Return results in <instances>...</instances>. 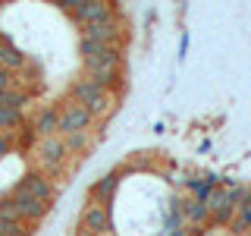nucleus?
Masks as SVG:
<instances>
[{"label": "nucleus", "instance_id": "1", "mask_svg": "<svg viewBox=\"0 0 251 236\" xmlns=\"http://www.w3.org/2000/svg\"><path fill=\"white\" fill-rule=\"evenodd\" d=\"M69 98H75L78 104L88 107L94 120H104V117H110V114H113V107H116V94H110V91H104V88H98V85H94L88 76L75 79L73 88H69Z\"/></svg>", "mask_w": 251, "mask_h": 236}, {"label": "nucleus", "instance_id": "2", "mask_svg": "<svg viewBox=\"0 0 251 236\" xmlns=\"http://www.w3.org/2000/svg\"><path fill=\"white\" fill-rule=\"evenodd\" d=\"M78 54H82L85 73H94V69H126V47L123 44L78 41Z\"/></svg>", "mask_w": 251, "mask_h": 236}, {"label": "nucleus", "instance_id": "3", "mask_svg": "<svg viewBox=\"0 0 251 236\" xmlns=\"http://www.w3.org/2000/svg\"><path fill=\"white\" fill-rule=\"evenodd\" d=\"M60 107V136L66 139V136H75V132H91V126L98 123L91 117V110L85 107V104H78L75 98H63V104Z\"/></svg>", "mask_w": 251, "mask_h": 236}, {"label": "nucleus", "instance_id": "4", "mask_svg": "<svg viewBox=\"0 0 251 236\" xmlns=\"http://www.w3.org/2000/svg\"><path fill=\"white\" fill-rule=\"evenodd\" d=\"M69 157H73V154H69L66 139H63V136L38 142V161H41V173H44V177H57V173H63V167H66Z\"/></svg>", "mask_w": 251, "mask_h": 236}, {"label": "nucleus", "instance_id": "5", "mask_svg": "<svg viewBox=\"0 0 251 236\" xmlns=\"http://www.w3.org/2000/svg\"><path fill=\"white\" fill-rule=\"evenodd\" d=\"M126 19L116 16V19L98 22V26H85L78 29V41H91V44H123L126 47Z\"/></svg>", "mask_w": 251, "mask_h": 236}, {"label": "nucleus", "instance_id": "6", "mask_svg": "<svg viewBox=\"0 0 251 236\" xmlns=\"http://www.w3.org/2000/svg\"><path fill=\"white\" fill-rule=\"evenodd\" d=\"M113 233V217L107 205H85L78 217V236H110Z\"/></svg>", "mask_w": 251, "mask_h": 236}, {"label": "nucleus", "instance_id": "7", "mask_svg": "<svg viewBox=\"0 0 251 236\" xmlns=\"http://www.w3.org/2000/svg\"><path fill=\"white\" fill-rule=\"evenodd\" d=\"M120 16V6L116 3H107V0H82L78 10L69 16L78 29L85 26H98V22H107V19H116Z\"/></svg>", "mask_w": 251, "mask_h": 236}, {"label": "nucleus", "instance_id": "8", "mask_svg": "<svg viewBox=\"0 0 251 236\" xmlns=\"http://www.w3.org/2000/svg\"><path fill=\"white\" fill-rule=\"evenodd\" d=\"M10 199H13L16 211H19V217L25 220V224H41V220H44L47 214H50V208H53V205L38 202L35 195L22 192V189H13V192H10Z\"/></svg>", "mask_w": 251, "mask_h": 236}, {"label": "nucleus", "instance_id": "9", "mask_svg": "<svg viewBox=\"0 0 251 236\" xmlns=\"http://www.w3.org/2000/svg\"><path fill=\"white\" fill-rule=\"evenodd\" d=\"M16 189H22V192L35 195V199H38V202H44V205H50V202H53V183H50V177H44L41 170H28L25 177L16 183Z\"/></svg>", "mask_w": 251, "mask_h": 236}, {"label": "nucleus", "instance_id": "10", "mask_svg": "<svg viewBox=\"0 0 251 236\" xmlns=\"http://www.w3.org/2000/svg\"><path fill=\"white\" fill-rule=\"evenodd\" d=\"M120 183H123V170L104 173V177H100L98 183L88 189V205H107V208H110V202H113V195H116V189H120Z\"/></svg>", "mask_w": 251, "mask_h": 236}, {"label": "nucleus", "instance_id": "11", "mask_svg": "<svg viewBox=\"0 0 251 236\" xmlns=\"http://www.w3.org/2000/svg\"><path fill=\"white\" fill-rule=\"evenodd\" d=\"M31 129L38 132V139H53V136H60V107H57V104L38 107L35 120H31Z\"/></svg>", "mask_w": 251, "mask_h": 236}, {"label": "nucleus", "instance_id": "12", "mask_svg": "<svg viewBox=\"0 0 251 236\" xmlns=\"http://www.w3.org/2000/svg\"><path fill=\"white\" fill-rule=\"evenodd\" d=\"M182 217H185L188 227H204V224H210L207 205L198 202V199H182Z\"/></svg>", "mask_w": 251, "mask_h": 236}, {"label": "nucleus", "instance_id": "13", "mask_svg": "<svg viewBox=\"0 0 251 236\" xmlns=\"http://www.w3.org/2000/svg\"><path fill=\"white\" fill-rule=\"evenodd\" d=\"M28 63V57L19 51L16 44H10L6 38H0V66L3 69H10V73H16V69H22Z\"/></svg>", "mask_w": 251, "mask_h": 236}, {"label": "nucleus", "instance_id": "14", "mask_svg": "<svg viewBox=\"0 0 251 236\" xmlns=\"http://www.w3.org/2000/svg\"><path fill=\"white\" fill-rule=\"evenodd\" d=\"M22 126H25V114H22V110L0 107V132H3V136H16Z\"/></svg>", "mask_w": 251, "mask_h": 236}, {"label": "nucleus", "instance_id": "15", "mask_svg": "<svg viewBox=\"0 0 251 236\" xmlns=\"http://www.w3.org/2000/svg\"><path fill=\"white\" fill-rule=\"evenodd\" d=\"M25 104H31V91L28 88H13L0 94V107H10V110H22Z\"/></svg>", "mask_w": 251, "mask_h": 236}, {"label": "nucleus", "instance_id": "16", "mask_svg": "<svg viewBox=\"0 0 251 236\" xmlns=\"http://www.w3.org/2000/svg\"><path fill=\"white\" fill-rule=\"evenodd\" d=\"M91 132H75V136H66V148H69V154H82V151H88L91 148Z\"/></svg>", "mask_w": 251, "mask_h": 236}, {"label": "nucleus", "instance_id": "17", "mask_svg": "<svg viewBox=\"0 0 251 236\" xmlns=\"http://www.w3.org/2000/svg\"><path fill=\"white\" fill-rule=\"evenodd\" d=\"M13 142H16V148H22V151H28V148H31V145H38L41 139H38V132L31 129V126H22V129H19V132L13 136Z\"/></svg>", "mask_w": 251, "mask_h": 236}, {"label": "nucleus", "instance_id": "18", "mask_svg": "<svg viewBox=\"0 0 251 236\" xmlns=\"http://www.w3.org/2000/svg\"><path fill=\"white\" fill-rule=\"evenodd\" d=\"M13 85H16V73H10V69H3V66H0V94H3V91H10Z\"/></svg>", "mask_w": 251, "mask_h": 236}, {"label": "nucleus", "instance_id": "19", "mask_svg": "<svg viewBox=\"0 0 251 236\" xmlns=\"http://www.w3.org/2000/svg\"><path fill=\"white\" fill-rule=\"evenodd\" d=\"M16 151V142H13V136H3L0 132V161H3L6 154H13Z\"/></svg>", "mask_w": 251, "mask_h": 236}, {"label": "nucleus", "instance_id": "20", "mask_svg": "<svg viewBox=\"0 0 251 236\" xmlns=\"http://www.w3.org/2000/svg\"><path fill=\"white\" fill-rule=\"evenodd\" d=\"M78 3H82V0H57V6H60L66 16H73V13L78 10Z\"/></svg>", "mask_w": 251, "mask_h": 236}, {"label": "nucleus", "instance_id": "21", "mask_svg": "<svg viewBox=\"0 0 251 236\" xmlns=\"http://www.w3.org/2000/svg\"><path fill=\"white\" fill-rule=\"evenodd\" d=\"M185 51H188V35H182V41H179V60H185Z\"/></svg>", "mask_w": 251, "mask_h": 236}, {"label": "nucleus", "instance_id": "22", "mask_svg": "<svg viewBox=\"0 0 251 236\" xmlns=\"http://www.w3.org/2000/svg\"><path fill=\"white\" fill-rule=\"evenodd\" d=\"M167 236H188V230L182 227V230H173V233H167Z\"/></svg>", "mask_w": 251, "mask_h": 236}, {"label": "nucleus", "instance_id": "23", "mask_svg": "<svg viewBox=\"0 0 251 236\" xmlns=\"http://www.w3.org/2000/svg\"><path fill=\"white\" fill-rule=\"evenodd\" d=\"M0 236H3V227H0Z\"/></svg>", "mask_w": 251, "mask_h": 236}]
</instances>
